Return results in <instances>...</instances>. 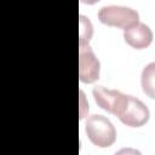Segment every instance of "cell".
Segmentation results:
<instances>
[{
  "label": "cell",
  "mask_w": 155,
  "mask_h": 155,
  "mask_svg": "<svg viewBox=\"0 0 155 155\" xmlns=\"http://www.w3.org/2000/svg\"><path fill=\"white\" fill-rule=\"evenodd\" d=\"M90 142L98 148H109L116 140V130L111 121L103 115H91L85 125Z\"/></svg>",
  "instance_id": "6da1fadb"
},
{
  "label": "cell",
  "mask_w": 155,
  "mask_h": 155,
  "mask_svg": "<svg viewBox=\"0 0 155 155\" xmlns=\"http://www.w3.org/2000/svg\"><path fill=\"white\" fill-rule=\"evenodd\" d=\"M115 116H117L119 120L128 127H140L148 122L150 111L140 99L125 94Z\"/></svg>",
  "instance_id": "7a4b0ae2"
},
{
  "label": "cell",
  "mask_w": 155,
  "mask_h": 155,
  "mask_svg": "<svg viewBox=\"0 0 155 155\" xmlns=\"http://www.w3.org/2000/svg\"><path fill=\"white\" fill-rule=\"evenodd\" d=\"M98 19L104 25L116 27L125 30L139 22V15L136 10L127 6L109 5L99 8Z\"/></svg>",
  "instance_id": "3957f363"
},
{
  "label": "cell",
  "mask_w": 155,
  "mask_h": 155,
  "mask_svg": "<svg viewBox=\"0 0 155 155\" xmlns=\"http://www.w3.org/2000/svg\"><path fill=\"white\" fill-rule=\"evenodd\" d=\"M101 63L88 44L79 45V78L82 84H93L99 79Z\"/></svg>",
  "instance_id": "277c9868"
},
{
  "label": "cell",
  "mask_w": 155,
  "mask_h": 155,
  "mask_svg": "<svg viewBox=\"0 0 155 155\" xmlns=\"http://www.w3.org/2000/svg\"><path fill=\"white\" fill-rule=\"evenodd\" d=\"M124 40L128 46L136 50H143L151 44L153 31L147 24L137 22L132 27L124 30Z\"/></svg>",
  "instance_id": "5b68a950"
},
{
  "label": "cell",
  "mask_w": 155,
  "mask_h": 155,
  "mask_svg": "<svg viewBox=\"0 0 155 155\" xmlns=\"http://www.w3.org/2000/svg\"><path fill=\"white\" fill-rule=\"evenodd\" d=\"M92 94H93V98H94V102L97 103V105L115 115L122 98H124V93L117 91V90H111V88H107L104 86H97L93 88L92 91Z\"/></svg>",
  "instance_id": "8992f818"
},
{
  "label": "cell",
  "mask_w": 155,
  "mask_h": 155,
  "mask_svg": "<svg viewBox=\"0 0 155 155\" xmlns=\"http://www.w3.org/2000/svg\"><path fill=\"white\" fill-rule=\"evenodd\" d=\"M155 76V63H149L147 67H144L143 71H142V78H140V82H142V88L143 92L149 97V98H154L155 93H154V78Z\"/></svg>",
  "instance_id": "52a82bcc"
},
{
  "label": "cell",
  "mask_w": 155,
  "mask_h": 155,
  "mask_svg": "<svg viewBox=\"0 0 155 155\" xmlns=\"http://www.w3.org/2000/svg\"><path fill=\"white\" fill-rule=\"evenodd\" d=\"M80 22H79V25H80V30H79V45H85V44H88L91 38H92V34H93V27H92V23L91 21L84 16V15H80Z\"/></svg>",
  "instance_id": "ba28073f"
},
{
  "label": "cell",
  "mask_w": 155,
  "mask_h": 155,
  "mask_svg": "<svg viewBox=\"0 0 155 155\" xmlns=\"http://www.w3.org/2000/svg\"><path fill=\"white\" fill-rule=\"evenodd\" d=\"M80 105H81V108H80V120H82L84 117H85V114H87V111H88V104L86 103V104H84V98H85V93H84V91H80Z\"/></svg>",
  "instance_id": "9c48e42d"
},
{
  "label": "cell",
  "mask_w": 155,
  "mask_h": 155,
  "mask_svg": "<svg viewBox=\"0 0 155 155\" xmlns=\"http://www.w3.org/2000/svg\"><path fill=\"white\" fill-rule=\"evenodd\" d=\"M82 4H86V5H94L97 4L99 0H80Z\"/></svg>",
  "instance_id": "30bf717a"
}]
</instances>
